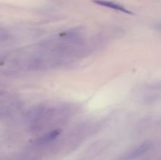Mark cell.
I'll return each instance as SVG.
<instances>
[{"label": "cell", "mask_w": 161, "mask_h": 160, "mask_svg": "<svg viewBox=\"0 0 161 160\" xmlns=\"http://www.w3.org/2000/svg\"><path fill=\"white\" fill-rule=\"evenodd\" d=\"M92 2L95 4L99 5V6H104V7L109 8V9H115L116 11H119V12H122L124 13L127 14H132L131 11L128 10L127 8L124 7V6H122L121 4L119 3H116L115 2L112 1H108V0H92Z\"/></svg>", "instance_id": "obj_1"}, {"label": "cell", "mask_w": 161, "mask_h": 160, "mask_svg": "<svg viewBox=\"0 0 161 160\" xmlns=\"http://www.w3.org/2000/svg\"><path fill=\"white\" fill-rule=\"evenodd\" d=\"M61 133L60 130H54L51 132H49V133H46L45 135H43L42 136H41L38 141H39L40 143H47L49 141H51L53 140H54L58 135Z\"/></svg>", "instance_id": "obj_2"}, {"label": "cell", "mask_w": 161, "mask_h": 160, "mask_svg": "<svg viewBox=\"0 0 161 160\" xmlns=\"http://www.w3.org/2000/svg\"><path fill=\"white\" fill-rule=\"evenodd\" d=\"M150 147H151L150 143H148V142L144 143V144H142V145H140L138 147H137L136 149H135V150H134L133 152L130 154V157L139 156V155H141L142 154H143V153H145L146 152H147V151L150 148Z\"/></svg>", "instance_id": "obj_3"}, {"label": "cell", "mask_w": 161, "mask_h": 160, "mask_svg": "<svg viewBox=\"0 0 161 160\" xmlns=\"http://www.w3.org/2000/svg\"><path fill=\"white\" fill-rule=\"evenodd\" d=\"M160 28H161V26H160Z\"/></svg>", "instance_id": "obj_4"}]
</instances>
